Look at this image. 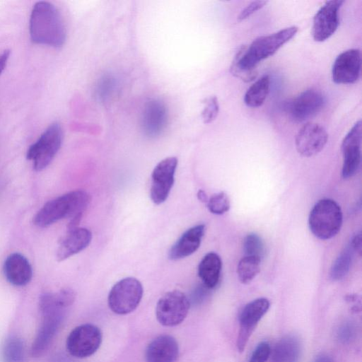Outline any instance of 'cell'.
Instances as JSON below:
<instances>
[{
    "label": "cell",
    "instance_id": "1",
    "mask_svg": "<svg viewBox=\"0 0 362 362\" xmlns=\"http://www.w3.org/2000/svg\"><path fill=\"white\" fill-rule=\"evenodd\" d=\"M298 30L297 26H290L257 37L249 47L242 46L232 61L231 74L245 82L253 81L257 76V64L276 53L296 34Z\"/></svg>",
    "mask_w": 362,
    "mask_h": 362
},
{
    "label": "cell",
    "instance_id": "2",
    "mask_svg": "<svg viewBox=\"0 0 362 362\" xmlns=\"http://www.w3.org/2000/svg\"><path fill=\"white\" fill-rule=\"evenodd\" d=\"M30 35L36 44L62 47L66 40V28L62 16L52 4L37 2L30 18Z\"/></svg>",
    "mask_w": 362,
    "mask_h": 362
},
{
    "label": "cell",
    "instance_id": "3",
    "mask_svg": "<svg viewBox=\"0 0 362 362\" xmlns=\"http://www.w3.org/2000/svg\"><path fill=\"white\" fill-rule=\"evenodd\" d=\"M90 202L88 194L74 190L47 202L33 218L35 226L45 228L64 219L82 216Z\"/></svg>",
    "mask_w": 362,
    "mask_h": 362
},
{
    "label": "cell",
    "instance_id": "4",
    "mask_svg": "<svg viewBox=\"0 0 362 362\" xmlns=\"http://www.w3.org/2000/svg\"><path fill=\"white\" fill-rule=\"evenodd\" d=\"M57 293H44L40 299V309L42 322L33 343L31 353L35 357L41 356L47 349L54 336L62 318L64 308Z\"/></svg>",
    "mask_w": 362,
    "mask_h": 362
},
{
    "label": "cell",
    "instance_id": "5",
    "mask_svg": "<svg viewBox=\"0 0 362 362\" xmlns=\"http://www.w3.org/2000/svg\"><path fill=\"white\" fill-rule=\"evenodd\" d=\"M342 211L333 199L319 200L310 211L308 224L313 234L320 240L335 236L342 225Z\"/></svg>",
    "mask_w": 362,
    "mask_h": 362
},
{
    "label": "cell",
    "instance_id": "6",
    "mask_svg": "<svg viewBox=\"0 0 362 362\" xmlns=\"http://www.w3.org/2000/svg\"><path fill=\"white\" fill-rule=\"evenodd\" d=\"M62 139V127L54 122L29 147L27 158L33 161L35 170L40 171L51 163L61 147Z\"/></svg>",
    "mask_w": 362,
    "mask_h": 362
},
{
    "label": "cell",
    "instance_id": "7",
    "mask_svg": "<svg viewBox=\"0 0 362 362\" xmlns=\"http://www.w3.org/2000/svg\"><path fill=\"white\" fill-rule=\"evenodd\" d=\"M143 296V286L134 277H127L117 282L110 291L107 303L110 309L118 315L134 311Z\"/></svg>",
    "mask_w": 362,
    "mask_h": 362
},
{
    "label": "cell",
    "instance_id": "8",
    "mask_svg": "<svg viewBox=\"0 0 362 362\" xmlns=\"http://www.w3.org/2000/svg\"><path fill=\"white\" fill-rule=\"evenodd\" d=\"M102 332L93 324L75 327L66 339V349L74 357L84 358L93 355L102 342Z\"/></svg>",
    "mask_w": 362,
    "mask_h": 362
},
{
    "label": "cell",
    "instance_id": "9",
    "mask_svg": "<svg viewBox=\"0 0 362 362\" xmlns=\"http://www.w3.org/2000/svg\"><path fill=\"white\" fill-rule=\"evenodd\" d=\"M189 305V299L182 292L177 290L169 291L157 303L156 318L162 325L176 326L187 317Z\"/></svg>",
    "mask_w": 362,
    "mask_h": 362
},
{
    "label": "cell",
    "instance_id": "10",
    "mask_svg": "<svg viewBox=\"0 0 362 362\" xmlns=\"http://www.w3.org/2000/svg\"><path fill=\"white\" fill-rule=\"evenodd\" d=\"M177 165L176 157H168L160 161L151 174L150 197L156 204L163 203L168 198L174 183Z\"/></svg>",
    "mask_w": 362,
    "mask_h": 362
},
{
    "label": "cell",
    "instance_id": "11",
    "mask_svg": "<svg viewBox=\"0 0 362 362\" xmlns=\"http://www.w3.org/2000/svg\"><path fill=\"white\" fill-rule=\"evenodd\" d=\"M322 93L313 88L300 93L286 105L289 117L295 122H303L316 115L324 107Z\"/></svg>",
    "mask_w": 362,
    "mask_h": 362
},
{
    "label": "cell",
    "instance_id": "12",
    "mask_svg": "<svg viewBox=\"0 0 362 362\" xmlns=\"http://www.w3.org/2000/svg\"><path fill=\"white\" fill-rule=\"evenodd\" d=\"M362 123L356 122L344 136L341 143L343 154L342 177L348 179L358 171L361 161Z\"/></svg>",
    "mask_w": 362,
    "mask_h": 362
},
{
    "label": "cell",
    "instance_id": "13",
    "mask_svg": "<svg viewBox=\"0 0 362 362\" xmlns=\"http://www.w3.org/2000/svg\"><path fill=\"white\" fill-rule=\"evenodd\" d=\"M269 301L259 298L247 303L240 316V330L237 339V348L243 352L257 325L269 308Z\"/></svg>",
    "mask_w": 362,
    "mask_h": 362
},
{
    "label": "cell",
    "instance_id": "14",
    "mask_svg": "<svg viewBox=\"0 0 362 362\" xmlns=\"http://www.w3.org/2000/svg\"><path fill=\"white\" fill-rule=\"evenodd\" d=\"M344 1H327L315 13L312 28V35L316 42H323L337 30L339 21V9Z\"/></svg>",
    "mask_w": 362,
    "mask_h": 362
},
{
    "label": "cell",
    "instance_id": "15",
    "mask_svg": "<svg viewBox=\"0 0 362 362\" xmlns=\"http://www.w3.org/2000/svg\"><path fill=\"white\" fill-rule=\"evenodd\" d=\"M328 134L323 127L317 123L307 122L296 136V148L304 157H311L320 153L325 146Z\"/></svg>",
    "mask_w": 362,
    "mask_h": 362
},
{
    "label": "cell",
    "instance_id": "16",
    "mask_svg": "<svg viewBox=\"0 0 362 362\" xmlns=\"http://www.w3.org/2000/svg\"><path fill=\"white\" fill-rule=\"evenodd\" d=\"M361 54L358 49H349L339 54L333 64L332 80L337 84H351L360 77Z\"/></svg>",
    "mask_w": 362,
    "mask_h": 362
},
{
    "label": "cell",
    "instance_id": "17",
    "mask_svg": "<svg viewBox=\"0 0 362 362\" xmlns=\"http://www.w3.org/2000/svg\"><path fill=\"white\" fill-rule=\"evenodd\" d=\"M168 121V110L160 100L153 99L146 103L143 110L141 127L148 137L155 138L165 129Z\"/></svg>",
    "mask_w": 362,
    "mask_h": 362
},
{
    "label": "cell",
    "instance_id": "18",
    "mask_svg": "<svg viewBox=\"0 0 362 362\" xmlns=\"http://www.w3.org/2000/svg\"><path fill=\"white\" fill-rule=\"evenodd\" d=\"M92 240L91 232L86 228L69 229L61 240L57 251V259L63 261L86 248Z\"/></svg>",
    "mask_w": 362,
    "mask_h": 362
},
{
    "label": "cell",
    "instance_id": "19",
    "mask_svg": "<svg viewBox=\"0 0 362 362\" xmlns=\"http://www.w3.org/2000/svg\"><path fill=\"white\" fill-rule=\"evenodd\" d=\"M204 232V224H199L187 230L170 247L168 258L178 260L193 254L199 247Z\"/></svg>",
    "mask_w": 362,
    "mask_h": 362
},
{
    "label": "cell",
    "instance_id": "20",
    "mask_svg": "<svg viewBox=\"0 0 362 362\" xmlns=\"http://www.w3.org/2000/svg\"><path fill=\"white\" fill-rule=\"evenodd\" d=\"M179 346L174 337L160 335L152 340L146 349V362H175Z\"/></svg>",
    "mask_w": 362,
    "mask_h": 362
},
{
    "label": "cell",
    "instance_id": "21",
    "mask_svg": "<svg viewBox=\"0 0 362 362\" xmlns=\"http://www.w3.org/2000/svg\"><path fill=\"white\" fill-rule=\"evenodd\" d=\"M3 270L7 281L16 286L28 284L33 276L29 261L19 253H13L7 257L4 263Z\"/></svg>",
    "mask_w": 362,
    "mask_h": 362
},
{
    "label": "cell",
    "instance_id": "22",
    "mask_svg": "<svg viewBox=\"0 0 362 362\" xmlns=\"http://www.w3.org/2000/svg\"><path fill=\"white\" fill-rule=\"evenodd\" d=\"M221 267L222 262L219 255L215 252L207 253L198 267V275L203 285L209 289L216 287L220 279Z\"/></svg>",
    "mask_w": 362,
    "mask_h": 362
},
{
    "label": "cell",
    "instance_id": "23",
    "mask_svg": "<svg viewBox=\"0 0 362 362\" xmlns=\"http://www.w3.org/2000/svg\"><path fill=\"white\" fill-rule=\"evenodd\" d=\"M272 354V362H298L301 354L299 339L293 335L281 338Z\"/></svg>",
    "mask_w": 362,
    "mask_h": 362
},
{
    "label": "cell",
    "instance_id": "24",
    "mask_svg": "<svg viewBox=\"0 0 362 362\" xmlns=\"http://www.w3.org/2000/svg\"><path fill=\"white\" fill-rule=\"evenodd\" d=\"M270 78L265 75L256 81L247 90L244 102L250 107H258L261 106L267 98L269 92Z\"/></svg>",
    "mask_w": 362,
    "mask_h": 362
},
{
    "label": "cell",
    "instance_id": "25",
    "mask_svg": "<svg viewBox=\"0 0 362 362\" xmlns=\"http://www.w3.org/2000/svg\"><path fill=\"white\" fill-rule=\"evenodd\" d=\"M24 345L22 340L17 337L7 338L2 346V362H23Z\"/></svg>",
    "mask_w": 362,
    "mask_h": 362
},
{
    "label": "cell",
    "instance_id": "26",
    "mask_svg": "<svg viewBox=\"0 0 362 362\" xmlns=\"http://www.w3.org/2000/svg\"><path fill=\"white\" fill-rule=\"evenodd\" d=\"M261 259L255 257L245 256L238 262L237 274L240 281L247 284L251 282L260 271Z\"/></svg>",
    "mask_w": 362,
    "mask_h": 362
},
{
    "label": "cell",
    "instance_id": "27",
    "mask_svg": "<svg viewBox=\"0 0 362 362\" xmlns=\"http://www.w3.org/2000/svg\"><path fill=\"white\" fill-rule=\"evenodd\" d=\"M353 251L349 244L334 262L330 270V278L333 281L340 280L347 274L352 262Z\"/></svg>",
    "mask_w": 362,
    "mask_h": 362
},
{
    "label": "cell",
    "instance_id": "28",
    "mask_svg": "<svg viewBox=\"0 0 362 362\" xmlns=\"http://www.w3.org/2000/svg\"><path fill=\"white\" fill-rule=\"evenodd\" d=\"M243 248L245 256H250L262 259L265 255L264 243L257 234L249 233L244 239Z\"/></svg>",
    "mask_w": 362,
    "mask_h": 362
},
{
    "label": "cell",
    "instance_id": "29",
    "mask_svg": "<svg viewBox=\"0 0 362 362\" xmlns=\"http://www.w3.org/2000/svg\"><path fill=\"white\" fill-rule=\"evenodd\" d=\"M230 206V199L223 192L214 194L207 202V208L209 211L217 215H221L227 212Z\"/></svg>",
    "mask_w": 362,
    "mask_h": 362
},
{
    "label": "cell",
    "instance_id": "30",
    "mask_svg": "<svg viewBox=\"0 0 362 362\" xmlns=\"http://www.w3.org/2000/svg\"><path fill=\"white\" fill-rule=\"evenodd\" d=\"M117 86L116 78L111 74H105L98 81L96 86V97L105 101L114 93Z\"/></svg>",
    "mask_w": 362,
    "mask_h": 362
},
{
    "label": "cell",
    "instance_id": "31",
    "mask_svg": "<svg viewBox=\"0 0 362 362\" xmlns=\"http://www.w3.org/2000/svg\"><path fill=\"white\" fill-rule=\"evenodd\" d=\"M204 107L202 112V118L206 124L214 121L218 115L219 105L216 96H211L204 101Z\"/></svg>",
    "mask_w": 362,
    "mask_h": 362
},
{
    "label": "cell",
    "instance_id": "32",
    "mask_svg": "<svg viewBox=\"0 0 362 362\" xmlns=\"http://www.w3.org/2000/svg\"><path fill=\"white\" fill-rule=\"evenodd\" d=\"M272 353L270 344L267 341L260 342L255 348L249 362H266Z\"/></svg>",
    "mask_w": 362,
    "mask_h": 362
},
{
    "label": "cell",
    "instance_id": "33",
    "mask_svg": "<svg viewBox=\"0 0 362 362\" xmlns=\"http://www.w3.org/2000/svg\"><path fill=\"white\" fill-rule=\"evenodd\" d=\"M266 1H255L248 4L245 8L242 10L238 16V21H243L249 18L251 15L257 11L261 9L267 4Z\"/></svg>",
    "mask_w": 362,
    "mask_h": 362
},
{
    "label": "cell",
    "instance_id": "34",
    "mask_svg": "<svg viewBox=\"0 0 362 362\" xmlns=\"http://www.w3.org/2000/svg\"><path fill=\"white\" fill-rule=\"evenodd\" d=\"M354 335L353 327L350 325H344L341 327L339 337L343 341H349Z\"/></svg>",
    "mask_w": 362,
    "mask_h": 362
},
{
    "label": "cell",
    "instance_id": "35",
    "mask_svg": "<svg viewBox=\"0 0 362 362\" xmlns=\"http://www.w3.org/2000/svg\"><path fill=\"white\" fill-rule=\"evenodd\" d=\"M352 248L354 250L356 251L359 253V255L361 254V248H362V237H361V233L359 232L358 233L356 234L350 243Z\"/></svg>",
    "mask_w": 362,
    "mask_h": 362
},
{
    "label": "cell",
    "instance_id": "36",
    "mask_svg": "<svg viewBox=\"0 0 362 362\" xmlns=\"http://www.w3.org/2000/svg\"><path fill=\"white\" fill-rule=\"evenodd\" d=\"M10 54L11 52L8 49L0 52V75L5 69Z\"/></svg>",
    "mask_w": 362,
    "mask_h": 362
},
{
    "label": "cell",
    "instance_id": "37",
    "mask_svg": "<svg viewBox=\"0 0 362 362\" xmlns=\"http://www.w3.org/2000/svg\"><path fill=\"white\" fill-rule=\"evenodd\" d=\"M313 362H334V361L329 356L322 354L317 356Z\"/></svg>",
    "mask_w": 362,
    "mask_h": 362
},
{
    "label": "cell",
    "instance_id": "38",
    "mask_svg": "<svg viewBox=\"0 0 362 362\" xmlns=\"http://www.w3.org/2000/svg\"><path fill=\"white\" fill-rule=\"evenodd\" d=\"M197 198L202 202H208L207 195H206V192L202 189H199L198 191Z\"/></svg>",
    "mask_w": 362,
    "mask_h": 362
}]
</instances>
